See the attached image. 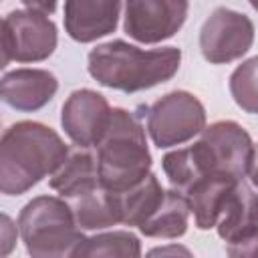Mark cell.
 <instances>
[{
  "mask_svg": "<svg viewBox=\"0 0 258 258\" xmlns=\"http://www.w3.org/2000/svg\"><path fill=\"white\" fill-rule=\"evenodd\" d=\"M0 256H8L10 254V250L14 248V244H16V234L20 232V230H16V226L12 224V220L4 214L2 216V220H0Z\"/></svg>",
  "mask_w": 258,
  "mask_h": 258,
  "instance_id": "obj_21",
  "label": "cell"
},
{
  "mask_svg": "<svg viewBox=\"0 0 258 258\" xmlns=\"http://www.w3.org/2000/svg\"><path fill=\"white\" fill-rule=\"evenodd\" d=\"M230 93L240 109L258 115V56L236 67L230 77Z\"/></svg>",
  "mask_w": 258,
  "mask_h": 258,
  "instance_id": "obj_20",
  "label": "cell"
},
{
  "mask_svg": "<svg viewBox=\"0 0 258 258\" xmlns=\"http://www.w3.org/2000/svg\"><path fill=\"white\" fill-rule=\"evenodd\" d=\"M28 10H36L42 14H52L56 10V0H22Z\"/></svg>",
  "mask_w": 258,
  "mask_h": 258,
  "instance_id": "obj_23",
  "label": "cell"
},
{
  "mask_svg": "<svg viewBox=\"0 0 258 258\" xmlns=\"http://www.w3.org/2000/svg\"><path fill=\"white\" fill-rule=\"evenodd\" d=\"M189 214L191 210L185 194L173 187L165 191L157 210L139 226V230L149 238H179L187 230Z\"/></svg>",
  "mask_w": 258,
  "mask_h": 258,
  "instance_id": "obj_17",
  "label": "cell"
},
{
  "mask_svg": "<svg viewBox=\"0 0 258 258\" xmlns=\"http://www.w3.org/2000/svg\"><path fill=\"white\" fill-rule=\"evenodd\" d=\"M113 109L107 99L91 89H79L69 95L62 105L60 123L64 133L79 147H93L105 135Z\"/></svg>",
  "mask_w": 258,
  "mask_h": 258,
  "instance_id": "obj_10",
  "label": "cell"
},
{
  "mask_svg": "<svg viewBox=\"0 0 258 258\" xmlns=\"http://www.w3.org/2000/svg\"><path fill=\"white\" fill-rule=\"evenodd\" d=\"M254 42L252 20L230 8H216L200 30V50L208 62L224 64L244 56Z\"/></svg>",
  "mask_w": 258,
  "mask_h": 258,
  "instance_id": "obj_8",
  "label": "cell"
},
{
  "mask_svg": "<svg viewBox=\"0 0 258 258\" xmlns=\"http://www.w3.org/2000/svg\"><path fill=\"white\" fill-rule=\"evenodd\" d=\"M185 149L189 151L187 155L198 181L202 175H228L234 179H244L254 155L250 135L234 121H218L204 127L200 141Z\"/></svg>",
  "mask_w": 258,
  "mask_h": 258,
  "instance_id": "obj_5",
  "label": "cell"
},
{
  "mask_svg": "<svg viewBox=\"0 0 258 258\" xmlns=\"http://www.w3.org/2000/svg\"><path fill=\"white\" fill-rule=\"evenodd\" d=\"M97 167L101 185L117 194L131 189L149 173L145 131L133 113L113 109L109 127L97 143Z\"/></svg>",
  "mask_w": 258,
  "mask_h": 258,
  "instance_id": "obj_3",
  "label": "cell"
},
{
  "mask_svg": "<svg viewBox=\"0 0 258 258\" xmlns=\"http://www.w3.org/2000/svg\"><path fill=\"white\" fill-rule=\"evenodd\" d=\"M187 0H125V32L143 44L171 38L185 22Z\"/></svg>",
  "mask_w": 258,
  "mask_h": 258,
  "instance_id": "obj_9",
  "label": "cell"
},
{
  "mask_svg": "<svg viewBox=\"0 0 258 258\" xmlns=\"http://www.w3.org/2000/svg\"><path fill=\"white\" fill-rule=\"evenodd\" d=\"M216 228L220 238L228 244H238L258 234V194H254L244 179L228 194Z\"/></svg>",
  "mask_w": 258,
  "mask_h": 258,
  "instance_id": "obj_13",
  "label": "cell"
},
{
  "mask_svg": "<svg viewBox=\"0 0 258 258\" xmlns=\"http://www.w3.org/2000/svg\"><path fill=\"white\" fill-rule=\"evenodd\" d=\"M151 256H157V254H185V256H189V250H185V248H181V246H171V248H155V250H151L149 252Z\"/></svg>",
  "mask_w": 258,
  "mask_h": 258,
  "instance_id": "obj_24",
  "label": "cell"
},
{
  "mask_svg": "<svg viewBox=\"0 0 258 258\" xmlns=\"http://www.w3.org/2000/svg\"><path fill=\"white\" fill-rule=\"evenodd\" d=\"M248 2L252 4V8H254V10H258V0H248Z\"/></svg>",
  "mask_w": 258,
  "mask_h": 258,
  "instance_id": "obj_26",
  "label": "cell"
},
{
  "mask_svg": "<svg viewBox=\"0 0 258 258\" xmlns=\"http://www.w3.org/2000/svg\"><path fill=\"white\" fill-rule=\"evenodd\" d=\"M69 147L50 127L20 121L8 127L0 143V189L20 196L42 177L52 175L67 159Z\"/></svg>",
  "mask_w": 258,
  "mask_h": 258,
  "instance_id": "obj_1",
  "label": "cell"
},
{
  "mask_svg": "<svg viewBox=\"0 0 258 258\" xmlns=\"http://www.w3.org/2000/svg\"><path fill=\"white\" fill-rule=\"evenodd\" d=\"M69 202L81 230H103L121 222V198L117 191L103 185H97Z\"/></svg>",
  "mask_w": 258,
  "mask_h": 258,
  "instance_id": "obj_15",
  "label": "cell"
},
{
  "mask_svg": "<svg viewBox=\"0 0 258 258\" xmlns=\"http://www.w3.org/2000/svg\"><path fill=\"white\" fill-rule=\"evenodd\" d=\"M206 127V109L187 91H171L147 111V131L157 147L181 145Z\"/></svg>",
  "mask_w": 258,
  "mask_h": 258,
  "instance_id": "obj_6",
  "label": "cell"
},
{
  "mask_svg": "<svg viewBox=\"0 0 258 258\" xmlns=\"http://www.w3.org/2000/svg\"><path fill=\"white\" fill-rule=\"evenodd\" d=\"M248 175L252 179V183L258 187V145L254 147V155H252V163H250V169H248Z\"/></svg>",
  "mask_w": 258,
  "mask_h": 258,
  "instance_id": "obj_25",
  "label": "cell"
},
{
  "mask_svg": "<svg viewBox=\"0 0 258 258\" xmlns=\"http://www.w3.org/2000/svg\"><path fill=\"white\" fill-rule=\"evenodd\" d=\"M58 81L42 69H16L2 79V101L16 111H36L56 93Z\"/></svg>",
  "mask_w": 258,
  "mask_h": 258,
  "instance_id": "obj_12",
  "label": "cell"
},
{
  "mask_svg": "<svg viewBox=\"0 0 258 258\" xmlns=\"http://www.w3.org/2000/svg\"><path fill=\"white\" fill-rule=\"evenodd\" d=\"M181 62V52L175 46L153 50L137 48L123 40H111L95 46L89 52L91 77L109 89L135 93L169 81Z\"/></svg>",
  "mask_w": 258,
  "mask_h": 258,
  "instance_id": "obj_2",
  "label": "cell"
},
{
  "mask_svg": "<svg viewBox=\"0 0 258 258\" xmlns=\"http://www.w3.org/2000/svg\"><path fill=\"white\" fill-rule=\"evenodd\" d=\"M73 256H119V258H137L141 256V246L135 234L131 232H103L83 242L75 248Z\"/></svg>",
  "mask_w": 258,
  "mask_h": 258,
  "instance_id": "obj_19",
  "label": "cell"
},
{
  "mask_svg": "<svg viewBox=\"0 0 258 258\" xmlns=\"http://www.w3.org/2000/svg\"><path fill=\"white\" fill-rule=\"evenodd\" d=\"M97 185H101L99 167L95 157L85 151V147L69 153L58 169L50 175V187L67 200H73Z\"/></svg>",
  "mask_w": 258,
  "mask_h": 258,
  "instance_id": "obj_16",
  "label": "cell"
},
{
  "mask_svg": "<svg viewBox=\"0 0 258 258\" xmlns=\"http://www.w3.org/2000/svg\"><path fill=\"white\" fill-rule=\"evenodd\" d=\"M228 254L230 256H258V234L238 244H228Z\"/></svg>",
  "mask_w": 258,
  "mask_h": 258,
  "instance_id": "obj_22",
  "label": "cell"
},
{
  "mask_svg": "<svg viewBox=\"0 0 258 258\" xmlns=\"http://www.w3.org/2000/svg\"><path fill=\"white\" fill-rule=\"evenodd\" d=\"M18 230L26 252L36 258L73 256L83 242L71 204L52 196L30 200L18 216Z\"/></svg>",
  "mask_w": 258,
  "mask_h": 258,
  "instance_id": "obj_4",
  "label": "cell"
},
{
  "mask_svg": "<svg viewBox=\"0 0 258 258\" xmlns=\"http://www.w3.org/2000/svg\"><path fill=\"white\" fill-rule=\"evenodd\" d=\"M56 48V26L36 10H14L2 22V67L10 60L38 62Z\"/></svg>",
  "mask_w": 258,
  "mask_h": 258,
  "instance_id": "obj_7",
  "label": "cell"
},
{
  "mask_svg": "<svg viewBox=\"0 0 258 258\" xmlns=\"http://www.w3.org/2000/svg\"><path fill=\"white\" fill-rule=\"evenodd\" d=\"M238 181L242 179H234L228 175H206L183 191L189 202V210L196 218V226L200 230L216 228L226 198Z\"/></svg>",
  "mask_w": 258,
  "mask_h": 258,
  "instance_id": "obj_14",
  "label": "cell"
},
{
  "mask_svg": "<svg viewBox=\"0 0 258 258\" xmlns=\"http://www.w3.org/2000/svg\"><path fill=\"white\" fill-rule=\"evenodd\" d=\"M165 191L153 173H147L137 185L121 191V224L141 226L161 204Z\"/></svg>",
  "mask_w": 258,
  "mask_h": 258,
  "instance_id": "obj_18",
  "label": "cell"
},
{
  "mask_svg": "<svg viewBox=\"0 0 258 258\" xmlns=\"http://www.w3.org/2000/svg\"><path fill=\"white\" fill-rule=\"evenodd\" d=\"M121 0H64V30L77 42H93L115 30Z\"/></svg>",
  "mask_w": 258,
  "mask_h": 258,
  "instance_id": "obj_11",
  "label": "cell"
}]
</instances>
